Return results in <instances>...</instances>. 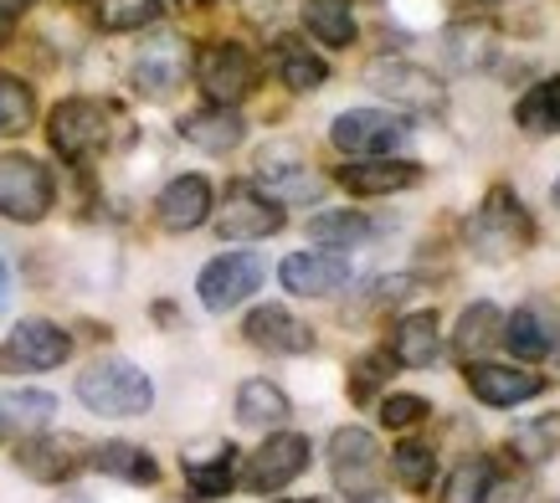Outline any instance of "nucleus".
Returning a JSON list of instances; mask_svg holds the SVG:
<instances>
[{"mask_svg":"<svg viewBox=\"0 0 560 503\" xmlns=\"http://www.w3.org/2000/svg\"><path fill=\"white\" fill-rule=\"evenodd\" d=\"M308 447L304 432H272L253 457H247V468H242V483L253 488V493H278V488H289L299 472L308 468Z\"/></svg>","mask_w":560,"mask_h":503,"instance_id":"nucleus-8","label":"nucleus"},{"mask_svg":"<svg viewBox=\"0 0 560 503\" xmlns=\"http://www.w3.org/2000/svg\"><path fill=\"white\" fill-rule=\"evenodd\" d=\"M463 381H468V390H474L483 406H493V411H504V406H525L535 401L545 390V375H535V370H520V365H463Z\"/></svg>","mask_w":560,"mask_h":503,"instance_id":"nucleus-13","label":"nucleus"},{"mask_svg":"<svg viewBox=\"0 0 560 503\" xmlns=\"http://www.w3.org/2000/svg\"><path fill=\"white\" fill-rule=\"evenodd\" d=\"M278 278H283V288L299 293V299H324V293H335V288L350 283V257H345V252H289Z\"/></svg>","mask_w":560,"mask_h":503,"instance_id":"nucleus-15","label":"nucleus"},{"mask_svg":"<svg viewBox=\"0 0 560 503\" xmlns=\"http://www.w3.org/2000/svg\"><path fill=\"white\" fill-rule=\"evenodd\" d=\"M514 118L525 134H560V78H545L514 103Z\"/></svg>","mask_w":560,"mask_h":503,"instance_id":"nucleus-30","label":"nucleus"},{"mask_svg":"<svg viewBox=\"0 0 560 503\" xmlns=\"http://www.w3.org/2000/svg\"><path fill=\"white\" fill-rule=\"evenodd\" d=\"M390 365H396V360H390V350H371V354H360L355 365H350V401H371L375 390L386 386L390 381Z\"/></svg>","mask_w":560,"mask_h":503,"instance_id":"nucleus-36","label":"nucleus"},{"mask_svg":"<svg viewBox=\"0 0 560 503\" xmlns=\"http://www.w3.org/2000/svg\"><path fill=\"white\" fill-rule=\"evenodd\" d=\"M47 139L68 165H83L108 144V108L98 98H62L47 118Z\"/></svg>","mask_w":560,"mask_h":503,"instance_id":"nucleus-5","label":"nucleus"},{"mask_svg":"<svg viewBox=\"0 0 560 503\" xmlns=\"http://www.w3.org/2000/svg\"><path fill=\"white\" fill-rule=\"evenodd\" d=\"M268 268H262V257L257 252H226L217 262H206L201 278H196V293L211 314H232L237 303H247L262 288Z\"/></svg>","mask_w":560,"mask_h":503,"instance_id":"nucleus-7","label":"nucleus"},{"mask_svg":"<svg viewBox=\"0 0 560 503\" xmlns=\"http://www.w3.org/2000/svg\"><path fill=\"white\" fill-rule=\"evenodd\" d=\"M329 472L350 503H381V472L386 457L375 447V436L365 426H340L329 436Z\"/></svg>","mask_w":560,"mask_h":503,"instance_id":"nucleus-2","label":"nucleus"},{"mask_svg":"<svg viewBox=\"0 0 560 503\" xmlns=\"http://www.w3.org/2000/svg\"><path fill=\"white\" fill-rule=\"evenodd\" d=\"M257 78H262V62L242 42H211L196 57V83H201L206 103H217V108H237L257 87Z\"/></svg>","mask_w":560,"mask_h":503,"instance_id":"nucleus-4","label":"nucleus"},{"mask_svg":"<svg viewBox=\"0 0 560 503\" xmlns=\"http://www.w3.org/2000/svg\"><path fill=\"white\" fill-rule=\"evenodd\" d=\"M283 206L268 201V196H257V190H247V185H237L232 196H226V206L217 211V232L226 236V242H262V236L283 232Z\"/></svg>","mask_w":560,"mask_h":503,"instance_id":"nucleus-12","label":"nucleus"},{"mask_svg":"<svg viewBox=\"0 0 560 503\" xmlns=\"http://www.w3.org/2000/svg\"><path fill=\"white\" fill-rule=\"evenodd\" d=\"M160 16V0H98V26L103 32H139Z\"/></svg>","mask_w":560,"mask_h":503,"instance_id":"nucleus-35","label":"nucleus"},{"mask_svg":"<svg viewBox=\"0 0 560 503\" xmlns=\"http://www.w3.org/2000/svg\"><path fill=\"white\" fill-rule=\"evenodd\" d=\"M135 83H139V93L165 98V93L180 83V57H175V51H150V57L135 68Z\"/></svg>","mask_w":560,"mask_h":503,"instance_id":"nucleus-37","label":"nucleus"},{"mask_svg":"<svg viewBox=\"0 0 560 503\" xmlns=\"http://www.w3.org/2000/svg\"><path fill=\"white\" fill-rule=\"evenodd\" d=\"M442 354V339H438V314H407V319H396L390 329V360L407 370H427L432 360Z\"/></svg>","mask_w":560,"mask_h":503,"instance_id":"nucleus-22","label":"nucleus"},{"mask_svg":"<svg viewBox=\"0 0 560 503\" xmlns=\"http://www.w3.org/2000/svg\"><path fill=\"white\" fill-rule=\"evenodd\" d=\"M504 344L514 350V360L535 365V360H545L550 344H556V324L545 319L540 308H514L510 319H504Z\"/></svg>","mask_w":560,"mask_h":503,"instance_id":"nucleus-28","label":"nucleus"},{"mask_svg":"<svg viewBox=\"0 0 560 503\" xmlns=\"http://www.w3.org/2000/svg\"><path fill=\"white\" fill-rule=\"evenodd\" d=\"M304 26L319 47L355 42V0H304Z\"/></svg>","mask_w":560,"mask_h":503,"instance_id":"nucleus-27","label":"nucleus"},{"mask_svg":"<svg viewBox=\"0 0 560 503\" xmlns=\"http://www.w3.org/2000/svg\"><path fill=\"white\" fill-rule=\"evenodd\" d=\"M180 134L196 144V150L206 154H232L247 139V124H242L237 108H217V103H206V108H196V114L180 118Z\"/></svg>","mask_w":560,"mask_h":503,"instance_id":"nucleus-20","label":"nucleus"},{"mask_svg":"<svg viewBox=\"0 0 560 503\" xmlns=\"http://www.w3.org/2000/svg\"><path fill=\"white\" fill-rule=\"evenodd\" d=\"M308 236L314 242H324V247H355V242H365L371 236V221L360 217V211H319V217L308 221Z\"/></svg>","mask_w":560,"mask_h":503,"instance_id":"nucleus-34","label":"nucleus"},{"mask_svg":"<svg viewBox=\"0 0 560 503\" xmlns=\"http://www.w3.org/2000/svg\"><path fill=\"white\" fill-rule=\"evenodd\" d=\"M5 299H11V278H5V262H0V308H5Z\"/></svg>","mask_w":560,"mask_h":503,"instance_id":"nucleus-42","label":"nucleus"},{"mask_svg":"<svg viewBox=\"0 0 560 503\" xmlns=\"http://www.w3.org/2000/svg\"><path fill=\"white\" fill-rule=\"evenodd\" d=\"M272 68H278L283 87H293V93H314V87H324V78H329V62H324L319 51H308L299 36H283V42L272 47Z\"/></svg>","mask_w":560,"mask_h":503,"instance_id":"nucleus-26","label":"nucleus"},{"mask_svg":"<svg viewBox=\"0 0 560 503\" xmlns=\"http://www.w3.org/2000/svg\"><path fill=\"white\" fill-rule=\"evenodd\" d=\"M493 344H504V314H499V303H474V308H463L458 335H453V354H458L463 365H474L478 354H489Z\"/></svg>","mask_w":560,"mask_h":503,"instance_id":"nucleus-23","label":"nucleus"},{"mask_svg":"<svg viewBox=\"0 0 560 503\" xmlns=\"http://www.w3.org/2000/svg\"><path fill=\"white\" fill-rule=\"evenodd\" d=\"M5 36H11V21L0 16V47H5Z\"/></svg>","mask_w":560,"mask_h":503,"instance_id":"nucleus-43","label":"nucleus"},{"mask_svg":"<svg viewBox=\"0 0 560 503\" xmlns=\"http://www.w3.org/2000/svg\"><path fill=\"white\" fill-rule=\"evenodd\" d=\"M51 196H57V185H51V169L42 160H32V154L0 160V217L32 226L51 211Z\"/></svg>","mask_w":560,"mask_h":503,"instance_id":"nucleus-6","label":"nucleus"},{"mask_svg":"<svg viewBox=\"0 0 560 503\" xmlns=\"http://www.w3.org/2000/svg\"><path fill=\"white\" fill-rule=\"evenodd\" d=\"M550 201H556V211H560V180H556V190H550Z\"/></svg>","mask_w":560,"mask_h":503,"instance_id":"nucleus-45","label":"nucleus"},{"mask_svg":"<svg viewBox=\"0 0 560 503\" xmlns=\"http://www.w3.org/2000/svg\"><path fill=\"white\" fill-rule=\"evenodd\" d=\"M36 118V93L21 78H11V72H0V139H16L32 129Z\"/></svg>","mask_w":560,"mask_h":503,"instance_id":"nucleus-32","label":"nucleus"},{"mask_svg":"<svg viewBox=\"0 0 560 503\" xmlns=\"http://www.w3.org/2000/svg\"><path fill=\"white\" fill-rule=\"evenodd\" d=\"M278 503H324V499H278Z\"/></svg>","mask_w":560,"mask_h":503,"instance_id":"nucleus-44","label":"nucleus"},{"mask_svg":"<svg viewBox=\"0 0 560 503\" xmlns=\"http://www.w3.org/2000/svg\"><path fill=\"white\" fill-rule=\"evenodd\" d=\"M335 180H340L350 196H396V190H411V185L422 180V165H417V160L381 154V160H350Z\"/></svg>","mask_w":560,"mask_h":503,"instance_id":"nucleus-18","label":"nucleus"},{"mask_svg":"<svg viewBox=\"0 0 560 503\" xmlns=\"http://www.w3.org/2000/svg\"><path fill=\"white\" fill-rule=\"evenodd\" d=\"M57 417V396L51 390H0V442L47 432Z\"/></svg>","mask_w":560,"mask_h":503,"instance_id":"nucleus-21","label":"nucleus"},{"mask_svg":"<svg viewBox=\"0 0 560 503\" xmlns=\"http://www.w3.org/2000/svg\"><path fill=\"white\" fill-rule=\"evenodd\" d=\"M78 401L93 417H144L154 406V386L129 360H98L78 375Z\"/></svg>","mask_w":560,"mask_h":503,"instance_id":"nucleus-1","label":"nucleus"},{"mask_svg":"<svg viewBox=\"0 0 560 503\" xmlns=\"http://www.w3.org/2000/svg\"><path fill=\"white\" fill-rule=\"evenodd\" d=\"M32 5H36V0H0V16H5V21H16V16H26Z\"/></svg>","mask_w":560,"mask_h":503,"instance_id":"nucleus-40","label":"nucleus"},{"mask_svg":"<svg viewBox=\"0 0 560 503\" xmlns=\"http://www.w3.org/2000/svg\"><path fill=\"white\" fill-rule=\"evenodd\" d=\"M88 463H93L98 472H108V478L135 483V488L160 483V463H154L144 447H135V442H103V447H93V453H88Z\"/></svg>","mask_w":560,"mask_h":503,"instance_id":"nucleus-24","label":"nucleus"},{"mask_svg":"<svg viewBox=\"0 0 560 503\" xmlns=\"http://www.w3.org/2000/svg\"><path fill=\"white\" fill-rule=\"evenodd\" d=\"M180 472H186V488L196 499H221L226 488L237 483V447L232 442L196 447V453L180 457Z\"/></svg>","mask_w":560,"mask_h":503,"instance_id":"nucleus-19","label":"nucleus"},{"mask_svg":"<svg viewBox=\"0 0 560 503\" xmlns=\"http://www.w3.org/2000/svg\"><path fill=\"white\" fill-rule=\"evenodd\" d=\"M411 139V124L390 108H345L335 124H329V144L350 160H381V154H396Z\"/></svg>","mask_w":560,"mask_h":503,"instance_id":"nucleus-3","label":"nucleus"},{"mask_svg":"<svg viewBox=\"0 0 560 503\" xmlns=\"http://www.w3.org/2000/svg\"><path fill=\"white\" fill-rule=\"evenodd\" d=\"M550 354H556V360H560V329H556V344H550Z\"/></svg>","mask_w":560,"mask_h":503,"instance_id":"nucleus-46","label":"nucleus"},{"mask_svg":"<svg viewBox=\"0 0 560 503\" xmlns=\"http://www.w3.org/2000/svg\"><path fill=\"white\" fill-rule=\"evenodd\" d=\"M237 421L242 426H278V421H289V396L272 386V381H242Z\"/></svg>","mask_w":560,"mask_h":503,"instance_id":"nucleus-29","label":"nucleus"},{"mask_svg":"<svg viewBox=\"0 0 560 503\" xmlns=\"http://www.w3.org/2000/svg\"><path fill=\"white\" fill-rule=\"evenodd\" d=\"M489 488H493L489 457H468V463H458V468L447 472L442 503H489Z\"/></svg>","mask_w":560,"mask_h":503,"instance_id":"nucleus-33","label":"nucleus"},{"mask_svg":"<svg viewBox=\"0 0 560 503\" xmlns=\"http://www.w3.org/2000/svg\"><path fill=\"white\" fill-rule=\"evenodd\" d=\"M242 335H247V344H257V350H268V354H308L314 350V329H308L304 319H293L283 303L253 308L247 324H242Z\"/></svg>","mask_w":560,"mask_h":503,"instance_id":"nucleus-17","label":"nucleus"},{"mask_svg":"<svg viewBox=\"0 0 560 503\" xmlns=\"http://www.w3.org/2000/svg\"><path fill=\"white\" fill-rule=\"evenodd\" d=\"M72 354V335L51 319H21L11 344L0 350V365H21V370H57Z\"/></svg>","mask_w":560,"mask_h":503,"instance_id":"nucleus-11","label":"nucleus"},{"mask_svg":"<svg viewBox=\"0 0 560 503\" xmlns=\"http://www.w3.org/2000/svg\"><path fill=\"white\" fill-rule=\"evenodd\" d=\"M453 5H458V11H489L493 0H453Z\"/></svg>","mask_w":560,"mask_h":503,"instance_id":"nucleus-41","label":"nucleus"},{"mask_svg":"<svg viewBox=\"0 0 560 503\" xmlns=\"http://www.w3.org/2000/svg\"><path fill=\"white\" fill-rule=\"evenodd\" d=\"M390 472H396V483H401V488L427 493V488H432V472H438V453H432V442L407 436V442L390 453Z\"/></svg>","mask_w":560,"mask_h":503,"instance_id":"nucleus-31","label":"nucleus"},{"mask_svg":"<svg viewBox=\"0 0 560 503\" xmlns=\"http://www.w3.org/2000/svg\"><path fill=\"white\" fill-rule=\"evenodd\" d=\"M16 468L36 483H68L78 468H88V447L68 432H36L21 436L16 447Z\"/></svg>","mask_w":560,"mask_h":503,"instance_id":"nucleus-10","label":"nucleus"},{"mask_svg":"<svg viewBox=\"0 0 560 503\" xmlns=\"http://www.w3.org/2000/svg\"><path fill=\"white\" fill-rule=\"evenodd\" d=\"M556 436H560L556 417H540V421H525V426H514L510 447L525 457V463H545V457L556 453Z\"/></svg>","mask_w":560,"mask_h":503,"instance_id":"nucleus-38","label":"nucleus"},{"mask_svg":"<svg viewBox=\"0 0 560 503\" xmlns=\"http://www.w3.org/2000/svg\"><path fill=\"white\" fill-rule=\"evenodd\" d=\"M427 417H432V406H427L422 396H407V390H396V396L381 401V426H386V432H411V426Z\"/></svg>","mask_w":560,"mask_h":503,"instance_id":"nucleus-39","label":"nucleus"},{"mask_svg":"<svg viewBox=\"0 0 560 503\" xmlns=\"http://www.w3.org/2000/svg\"><path fill=\"white\" fill-rule=\"evenodd\" d=\"M257 185H262V190H268V201H314V196H319L324 190V180L319 175H308V165H299V160H293V165H278V154H262V160H257Z\"/></svg>","mask_w":560,"mask_h":503,"instance_id":"nucleus-25","label":"nucleus"},{"mask_svg":"<svg viewBox=\"0 0 560 503\" xmlns=\"http://www.w3.org/2000/svg\"><path fill=\"white\" fill-rule=\"evenodd\" d=\"M474 236L489 247V257H504L520 242H529V217H525V206H520V196L504 190V185L489 190V201L478 206V217H474Z\"/></svg>","mask_w":560,"mask_h":503,"instance_id":"nucleus-14","label":"nucleus"},{"mask_svg":"<svg viewBox=\"0 0 560 503\" xmlns=\"http://www.w3.org/2000/svg\"><path fill=\"white\" fill-rule=\"evenodd\" d=\"M365 83L381 93V98L401 103V108H417V114H438L442 103H447V87H442V78H432L427 68H417V62H371V72H365Z\"/></svg>","mask_w":560,"mask_h":503,"instance_id":"nucleus-9","label":"nucleus"},{"mask_svg":"<svg viewBox=\"0 0 560 503\" xmlns=\"http://www.w3.org/2000/svg\"><path fill=\"white\" fill-rule=\"evenodd\" d=\"M154 211H160V226H165V232H196V226H206L211 211H217L211 180H206V175H175V180L160 190Z\"/></svg>","mask_w":560,"mask_h":503,"instance_id":"nucleus-16","label":"nucleus"}]
</instances>
